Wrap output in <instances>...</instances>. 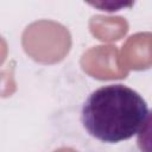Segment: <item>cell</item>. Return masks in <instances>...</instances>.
<instances>
[{
  "label": "cell",
  "mask_w": 152,
  "mask_h": 152,
  "mask_svg": "<svg viewBox=\"0 0 152 152\" xmlns=\"http://www.w3.org/2000/svg\"><path fill=\"white\" fill-rule=\"evenodd\" d=\"M147 113V103L138 91L125 84H108L86 99L81 122L95 139L114 144L138 134Z\"/></svg>",
  "instance_id": "1"
},
{
  "label": "cell",
  "mask_w": 152,
  "mask_h": 152,
  "mask_svg": "<svg viewBox=\"0 0 152 152\" xmlns=\"http://www.w3.org/2000/svg\"><path fill=\"white\" fill-rule=\"evenodd\" d=\"M84 1L95 10L102 12H109V13L131 8L135 2V0H84Z\"/></svg>",
  "instance_id": "2"
},
{
  "label": "cell",
  "mask_w": 152,
  "mask_h": 152,
  "mask_svg": "<svg viewBox=\"0 0 152 152\" xmlns=\"http://www.w3.org/2000/svg\"><path fill=\"white\" fill-rule=\"evenodd\" d=\"M137 144L139 150L152 152V109L148 110L146 119L138 132Z\"/></svg>",
  "instance_id": "3"
}]
</instances>
